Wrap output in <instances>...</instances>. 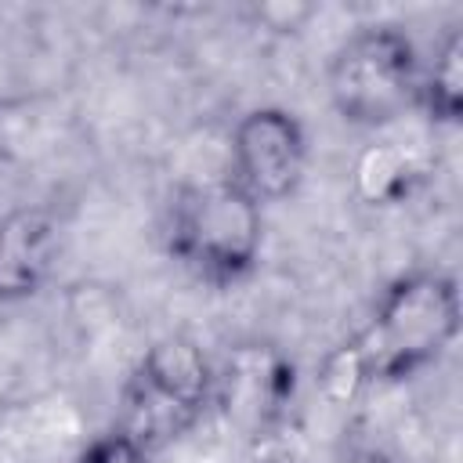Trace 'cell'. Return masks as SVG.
Returning a JSON list of instances; mask_svg holds the SVG:
<instances>
[{
	"label": "cell",
	"mask_w": 463,
	"mask_h": 463,
	"mask_svg": "<svg viewBox=\"0 0 463 463\" xmlns=\"http://www.w3.org/2000/svg\"><path fill=\"white\" fill-rule=\"evenodd\" d=\"M459 282L438 268H409L391 279L354 347L369 383H402L430 369L459 336Z\"/></svg>",
	"instance_id": "6da1fadb"
},
{
	"label": "cell",
	"mask_w": 463,
	"mask_h": 463,
	"mask_svg": "<svg viewBox=\"0 0 463 463\" xmlns=\"http://www.w3.org/2000/svg\"><path fill=\"white\" fill-rule=\"evenodd\" d=\"M166 253L213 289L242 286L264 253V206L228 174L188 181L166 206Z\"/></svg>",
	"instance_id": "7a4b0ae2"
},
{
	"label": "cell",
	"mask_w": 463,
	"mask_h": 463,
	"mask_svg": "<svg viewBox=\"0 0 463 463\" xmlns=\"http://www.w3.org/2000/svg\"><path fill=\"white\" fill-rule=\"evenodd\" d=\"M420 72L416 40L394 22H369L347 33L329 54L326 94L344 123L383 130L416 109Z\"/></svg>",
	"instance_id": "3957f363"
},
{
	"label": "cell",
	"mask_w": 463,
	"mask_h": 463,
	"mask_svg": "<svg viewBox=\"0 0 463 463\" xmlns=\"http://www.w3.org/2000/svg\"><path fill=\"white\" fill-rule=\"evenodd\" d=\"M217 365L210 354L184 333L159 336L134 362L123 394L116 427L137 438L148 452L184 438L213 409Z\"/></svg>",
	"instance_id": "277c9868"
},
{
	"label": "cell",
	"mask_w": 463,
	"mask_h": 463,
	"mask_svg": "<svg viewBox=\"0 0 463 463\" xmlns=\"http://www.w3.org/2000/svg\"><path fill=\"white\" fill-rule=\"evenodd\" d=\"M228 177L260 206L297 195L307 170V130L297 112L282 105H257L242 112L228 134Z\"/></svg>",
	"instance_id": "5b68a950"
},
{
	"label": "cell",
	"mask_w": 463,
	"mask_h": 463,
	"mask_svg": "<svg viewBox=\"0 0 463 463\" xmlns=\"http://www.w3.org/2000/svg\"><path fill=\"white\" fill-rule=\"evenodd\" d=\"M297 394V365L286 351L264 340L232 344L224 365L217 369L213 405L224 409L228 423L242 434L260 438L279 427Z\"/></svg>",
	"instance_id": "8992f818"
},
{
	"label": "cell",
	"mask_w": 463,
	"mask_h": 463,
	"mask_svg": "<svg viewBox=\"0 0 463 463\" xmlns=\"http://www.w3.org/2000/svg\"><path fill=\"white\" fill-rule=\"evenodd\" d=\"M61 224L40 203L0 213V304H25L43 293L58 268Z\"/></svg>",
	"instance_id": "52a82bcc"
},
{
	"label": "cell",
	"mask_w": 463,
	"mask_h": 463,
	"mask_svg": "<svg viewBox=\"0 0 463 463\" xmlns=\"http://www.w3.org/2000/svg\"><path fill=\"white\" fill-rule=\"evenodd\" d=\"M423 177H427V163L420 159V152L405 148L398 141L369 145L354 166V188H358L362 203H369V206L405 203L420 188Z\"/></svg>",
	"instance_id": "ba28073f"
},
{
	"label": "cell",
	"mask_w": 463,
	"mask_h": 463,
	"mask_svg": "<svg viewBox=\"0 0 463 463\" xmlns=\"http://www.w3.org/2000/svg\"><path fill=\"white\" fill-rule=\"evenodd\" d=\"M416 109L434 127H456L463 119V29L452 25L434 47V58L420 72Z\"/></svg>",
	"instance_id": "9c48e42d"
},
{
	"label": "cell",
	"mask_w": 463,
	"mask_h": 463,
	"mask_svg": "<svg viewBox=\"0 0 463 463\" xmlns=\"http://www.w3.org/2000/svg\"><path fill=\"white\" fill-rule=\"evenodd\" d=\"M318 383L322 391L333 398V402H347L354 398L369 380H365V365H362V354L354 347V336L347 344H340L336 351L326 354L322 362V373H318Z\"/></svg>",
	"instance_id": "30bf717a"
},
{
	"label": "cell",
	"mask_w": 463,
	"mask_h": 463,
	"mask_svg": "<svg viewBox=\"0 0 463 463\" xmlns=\"http://www.w3.org/2000/svg\"><path fill=\"white\" fill-rule=\"evenodd\" d=\"M72 463H152V452L137 438H130L123 427L112 423L109 430H101L98 438H90L72 456Z\"/></svg>",
	"instance_id": "8fae6325"
},
{
	"label": "cell",
	"mask_w": 463,
	"mask_h": 463,
	"mask_svg": "<svg viewBox=\"0 0 463 463\" xmlns=\"http://www.w3.org/2000/svg\"><path fill=\"white\" fill-rule=\"evenodd\" d=\"M340 463H391L383 452H373V449H365V452H351L347 459H340Z\"/></svg>",
	"instance_id": "7c38bea8"
},
{
	"label": "cell",
	"mask_w": 463,
	"mask_h": 463,
	"mask_svg": "<svg viewBox=\"0 0 463 463\" xmlns=\"http://www.w3.org/2000/svg\"><path fill=\"white\" fill-rule=\"evenodd\" d=\"M0 412H4V402H0Z\"/></svg>",
	"instance_id": "4fadbf2b"
}]
</instances>
